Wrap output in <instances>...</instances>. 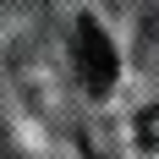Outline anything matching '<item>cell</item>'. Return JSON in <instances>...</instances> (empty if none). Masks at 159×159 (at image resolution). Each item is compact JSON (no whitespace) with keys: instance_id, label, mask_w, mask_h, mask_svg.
I'll return each instance as SVG.
<instances>
[{"instance_id":"6da1fadb","label":"cell","mask_w":159,"mask_h":159,"mask_svg":"<svg viewBox=\"0 0 159 159\" xmlns=\"http://www.w3.org/2000/svg\"><path fill=\"white\" fill-rule=\"evenodd\" d=\"M71 61H77V77H82L88 93H110L115 88L121 61H115V44H110V33L99 28V22H88V16L77 22V33H71Z\"/></svg>"},{"instance_id":"7a4b0ae2","label":"cell","mask_w":159,"mask_h":159,"mask_svg":"<svg viewBox=\"0 0 159 159\" xmlns=\"http://www.w3.org/2000/svg\"><path fill=\"white\" fill-rule=\"evenodd\" d=\"M137 143H143V148H159V104L143 110V121H137Z\"/></svg>"}]
</instances>
